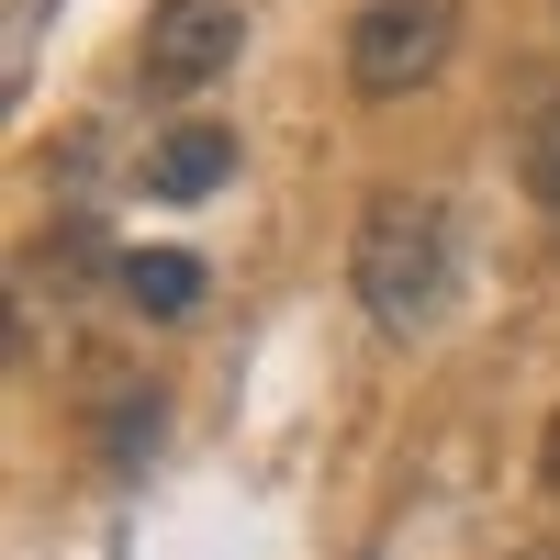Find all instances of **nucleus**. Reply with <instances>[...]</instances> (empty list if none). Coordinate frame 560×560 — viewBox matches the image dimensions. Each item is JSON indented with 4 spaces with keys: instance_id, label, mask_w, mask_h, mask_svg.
<instances>
[{
    "instance_id": "f257e3e1",
    "label": "nucleus",
    "mask_w": 560,
    "mask_h": 560,
    "mask_svg": "<svg viewBox=\"0 0 560 560\" xmlns=\"http://www.w3.org/2000/svg\"><path fill=\"white\" fill-rule=\"evenodd\" d=\"M348 280H359L370 325L415 337V325L448 303V213H438L427 191H382V202L359 213V258H348Z\"/></svg>"
},
{
    "instance_id": "39448f33",
    "label": "nucleus",
    "mask_w": 560,
    "mask_h": 560,
    "mask_svg": "<svg viewBox=\"0 0 560 560\" xmlns=\"http://www.w3.org/2000/svg\"><path fill=\"white\" fill-rule=\"evenodd\" d=\"M202 292H213L202 258H179V247H135V258H124V303H135V314H191Z\"/></svg>"
},
{
    "instance_id": "6e6552de",
    "label": "nucleus",
    "mask_w": 560,
    "mask_h": 560,
    "mask_svg": "<svg viewBox=\"0 0 560 560\" xmlns=\"http://www.w3.org/2000/svg\"><path fill=\"white\" fill-rule=\"evenodd\" d=\"M538 482L560 493V415H549V438H538Z\"/></svg>"
},
{
    "instance_id": "7ed1b4c3",
    "label": "nucleus",
    "mask_w": 560,
    "mask_h": 560,
    "mask_svg": "<svg viewBox=\"0 0 560 560\" xmlns=\"http://www.w3.org/2000/svg\"><path fill=\"white\" fill-rule=\"evenodd\" d=\"M236 45H247L236 0H158L147 45H135V79H147L158 102H191V90H213L224 68H236Z\"/></svg>"
},
{
    "instance_id": "f03ea898",
    "label": "nucleus",
    "mask_w": 560,
    "mask_h": 560,
    "mask_svg": "<svg viewBox=\"0 0 560 560\" xmlns=\"http://www.w3.org/2000/svg\"><path fill=\"white\" fill-rule=\"evenodd\" d=\"M448 34H459V0H359L348 90L359 102H415V90L448 68Z\"/></svg>"
},
{
    "instance_id": "20e7f679",
    "label": "nucleus",
    "mask_w": 560,
    "mask_h": 560,
    "mask_svg": "<svg viewBox=\"0 0 560 560\" xmlns=\"http://www.w3.org/2000/svg\"><path fill=\"white\" fill-rule=\"evenodd\" d=\"M236 179V124H168L147 147V202H213Z\"/></svg>"
},
{
    "instance_id": "423d86ee",
    "label": "nucleus",
    "mask_w": 560,
    "mask_h": 560,
    "mask_svg": "<svg viewBox=\"0 0 560 560\" xmlns=\"http://www.w3.org/2000/svg\"><path fill=\"white\" fill-rule=\"evenodd\" d=\"M158 438H168V404H158V393H113V415H102V471L135 482V471L158 459Z\"/></svg>"
},
{
    "instance_id": "0eeeda50",
    "label": "nucleus",
    "mask_w": 560,
    "mask_h": 560,
    "mask_svg": "<svg viewBox=\"0 0 560 560\" xmlns=\"http://www.w3.org/2000/svg\"><path fill=\"white\" fill-rule=\"evenodd\" d=\"M516 179H527V202L560 224V102L527 113V135H516Z\"/></svg>"
}]
</instances>
